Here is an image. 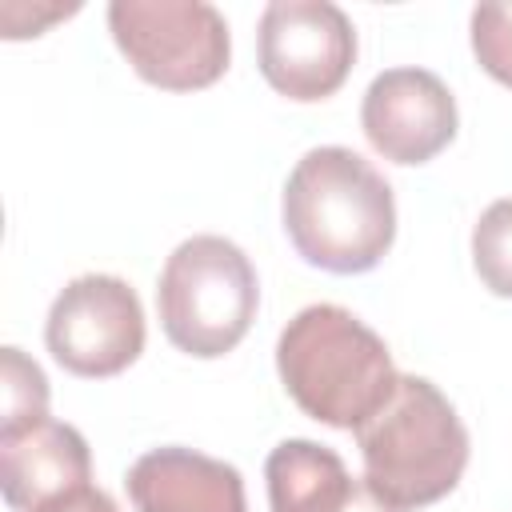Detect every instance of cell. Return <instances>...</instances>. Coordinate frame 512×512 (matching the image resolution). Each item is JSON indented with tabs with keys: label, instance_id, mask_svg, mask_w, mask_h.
I'll return each mask as SVG.
<instances>
[{
	"label": "cell",
	"instance_id": "1",
	"mask_svg": "<svg viewBox=\"0 0 512 512\" xmlns=\"http://www.w3.org/2000/svg\"><path fill=\"white\" fill-rule=\"evenodd\" d=\"M280 216L304 264L332 276L372 272L396 240L392 184L352 148H308L284 180Z\"/></svg>",
	"mask_w": 512,
	"mask_h": 512
},
{
	"label": "cell",
	"instance_id": "2",
	"mask_svg": "<svg viewBox=\"0 0 512 512\" xmlns=\"http://www.w3.org/2000/svg\"><path fill=\"white\" fill-rule=\"evenodd\" d=\"M276 372L304 416L344 432L380 412L400 376L388 344L340 304H308L284 324Z\"/></svg>",
	"mask_w": 512,
	"mask_h": 512
},
{
	"label": "cell",
	"instance_id": "3",
	"mask_svg": "<svg viewBox=\"0 0 512 512\" xmlns=\"http://www.w3.org/2000/svg\"><path fill=\"white\" fill-rule=\"evenodd\" d=\"M364 484L392 512L444 500L468 468V428L452 400L424 376H396L392 396L356 428Z\"/></svg>",
	"mask_w": 512,
	"mask_h": 512
},
{
	"label": "cell",
	"instance_id": "4",
	"mask_svg": "<svg viewBox=\"0 0 512 512\" xmlns=\"http://www.w3.org/2000/svg\"><path fill=\"white\" fill-rule=\"evenodd\" d=\"M260 308L252 260L228 236H188L172 248L156 280V312L172 348L216 360L232 352Z\"/></svg>",
	"mask_w": 512,
	"mask_h": 512
},
{
	"label": "cell",
	"instance_id": "5",
	"mask_svg": "<svg viewBox=\"0 0 512 512\" xmlns=\"http://www.w3.org/2000/svg\"><path fill=\"white\" fill-rule=\"evenodd\" d=\"M108 32L132 72L164 92L212 88L232 60L228 20L204 0H112Z\"/></svg>",
	"mask_w": 512,
	"mask_h": 512
},
{
	"label": "cell",
	"instance_id": "6",
	"mask_svg": "<svg viewBox=\"0 0 512 512\" xmlns=\"http://www.w3.org/2000/svg\"><path fill=\"white\" fill-rule=\"evenodd\" d=\"M256 64L280 96L328 100L356 64V28L328 0H272L256 24Z\"/></svg>",
	"mask_w": 512,
	"mask_h": 512
},
{
	"label": "cell",
	"instance_id": "7",
	"mask_svg": "<svg viewBox=\"0 0 512 512\" xmlns=\"http://www.w3.org/2000/svg\"><path fill=\"white\" fill-rule=\"evenodd\" d=\"M144 308L128 280L108 272H84L68 280L44 324L52 360L84 380L120 376L144 352Z\"/></svg>",
	"mask_w": 512,
	"mask_h": 512
},
{
	"label": "cell",
	"instance_id": "8",
	"mask_svg": "<svg viewBox=\"0 0 512 512\" xmlns=\"http://www.w3.org/2000/svg\"><path fill=\"white\" fill-rule=\"evenodd\" d=\"M360 128L368 144L392 164H428L460 128L456 96L428 68H388L360 100Z\"/></svg>",
	"mask_w": 512,
	"mask_h": 512
},
{
	"label": "cell",
	"instance_id": "9",
	"mask_svg": "<svg viewBox=\"0 0 512 512\" xmlns=\"http://www.w3.org/2000/svg\"><path fill=\"white\" fill-rule=\"evenodd\" d=\"M92 480L88 440L64 420H32L0 428V488L8 508L36 512L48 500L76 492Z\"/></svg>",
	"mask_w": 512,
	"mask_h": 512
},
{
	"label": "cell",
	"instance_id": "10",
	"mask_svg": "<svg viewBox=\"0 0 512 512\" xmlns=\"http://www.w3.org/2000/svg\"><path fill=\"white\" fill-rule=\"evenodd\" d=\"M124 488L136 512H248L240 468L180 444L136 456Z\"/></svg>",
	"mask_w": 512,
	"mask_h": 512
},
{
	"label": "cell",
	"instance_id": "11",
	"mask_svg": "<svg viewBox=\"0 0 512 512\" xmlns=\"http://www.w3.org/2000/svg\"><path fill=\"white\" fill-rule=\"evenodd\" d=\"M264 480L272 512H392L340 452L316 440H280L264 460Z\"/></svg>",
	"mask_w": 512,
	"mask_h": 512
},
{
	"label": "cell",
	"instance_id": "12",
	"mask_svg": "<svg viewBox=\"0 0 512 512\" xmlns=\"http://www.w3.org/2000/svg\"><path fill=\"white\" fill-rule=\"evenodd\" d=\"M472 268L492 296L512 300V196L480 212L472 228Z\"/></svg>",
	"mask_w": 512,
	"mask_h": 512
},
{
	"label": "cell",
	"instance_id": "13",
	"mask_svg": "<svg viewBox=\"0 0 512 512\" xmlns=\"http://www.w3.org/2000/svg\"><path fill=\"white\" fill-rule=\"evenodd\" d=\"M0 392H4V420L0 428H20L48 416V376L36 360H28L20 348H0Z\"/></svg>",
	"mask_w": 512,
	"mask_h": 512
},
{
	"label": "cell",
	"instance_id": "14",
	"mask_svg": "<svg viewBox=\"0 0 512 512\" xmlns=\"http://www.w3.org/2000/svg\"><path fill=\"white\" fill-rule=\"evenodd\" d=\"M472 52L496 84L512 88V4L472 8Z\"/></svg>",
	"mask_w": 512,
	"mask_h": 512
},
{
	"label": "cell",
	"instance_id": "15",
	"mask_svg": "<svg viewBox=\"0 0 512 512\" xmlns=\"http://www.w3.org/2000/svg\"><path fill=\"white\" fill-rule=\"evenodd\" d=\"M36 512H120V508H116V500H112L104 488L84 484V488H76V492H64V496L48 500V504L36 508Z\"/></svg>",
	"mask_w": 512,
	"mask_h": 512
}]
</instances>
